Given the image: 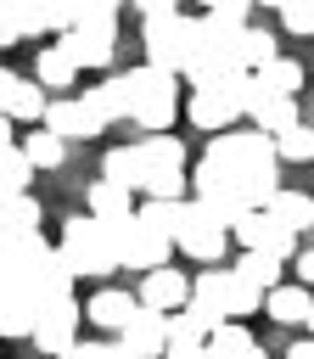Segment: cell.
I'll return each instance as SVG.
<instances>
[{
  "label": "cell",
  "instance_id": "cell-1",
  "mask_svg": "<svg viewBox=\"0 0 314 359\" xmlns=\"http://www.w3.org/2000/svg\"><path fill=\"white\" fill-rule=\"evenodd\" d=\"M280 157H275V135L264 129H224L207 140L202 163L191 168V196L202 208H213L224 224H235L247 208H264L280 185Z\"/></svg>",
  "mask_w": 314,
  "mask_h": 359
},
{
  "label": "cell",
  "instance_id": "cell-2",
  "mask_svg": "<svg viewBox=\"0 0 314 359\" xmlns=\"http://www.w3.org/2000/svg\"><path fill=\"white\" fill-rule=\"evenodd\" d=\"M241 28H247V22H230V17H219V11H202V17L191 22V62H185L191 90L207 84V79H219V73H235V67H241ZM241 73H247V67H241Z\"/></svg>",
  "mask_w": 314,
  "mask_h": 359
},
{
  "label": "cell",
  "instance_id": "cell-3",
  "mask_svg": "<svg viewBox=\"0 0 314 359\" xmlns=\"http://www.w3.org/2000/svg\"><path fill=\"white\" fill-rule=\"evenodd\" d=\"M123 79H129V123L146 135H168V123L179 112V79L163 67H146V62Z\"/></svg>",
  "mask_w": 314,
  "mask_h": 359
},
{
  "label": "cell",
  "instance_id": "cell-4",
  "mask_svg": "<svg viewBox=\"0 0 314 359\" xmlns=\"http://www.w3.org/2000/svg\"><path fill=\"white\" fill-rule=\"evenodd\" d=\"M56 252H62V264L73 269V280H84V275H112V269H118L112 230H107V219H90V213L62 224V241H56Z\"/></svg>",
  "mask_w": 314,
  "mask_h": 359
},
{
  "label": "cell",
  "instance_id": "cell-5",
  "mask_svg": "<svg viewBox=\"0 0 314 359\" xmlns=\"http://www.w3.org/2000/svg\"><path fill=\"white\" fill-rule=\"evenodd\" d=\"M191 297H196L219 325L264 309V292H258L252 280H241L235 269H202V275H191Z\"/></svg>",
  "mask_w": 314,
  "mask_h": 359
},
{
  "label": "cell",
  "instance_id": "cell-6",
  "mask_svg": "<svg viewBox=\"0 0 314 359\" xmlns=\"http://www.w3.org/2000/svg\"><path fill=\"white\" fill-rule=\"evenodd\" d=\"M140 151V191L146 196H185V140L179 135H146Z\"/></svg>",
  "mask_w": 314,
  "mask_h": 359
},
{
  "label": "cell",
  "instance_id": "cell-7",
  "mask_svg": "<svg viewBox=\"0 0 314 359\" xmlns=\"http://www.w3.org/2000/svg\"><path fill=\"white\" fill-rule=\"evenodd\" d=\"M191 22L196 17H185V11H157V17H146V28H140V45H146V67H163V73H185V62H191Z\"/></svg>",
  "mask_w": 314,
  "mask_h": 359
},
{
  "label": "cell",
  "instance_id": "cell-8",
  "mask_svg": "<svg viewBox=\"0 0 314 359\" xmlns=\"http://www.w3.org/2000/svg\"><path fill=\"white\" fill-rule=\"evenodd\" d=\"M107 230H112V247H118V269H163L168 252H174V241L157 236L151 224H140V213L107 219Z\"/></svg>",
  "mask_w": 314,
  "mask_h": 359
},
{
  "label": "cell",
  "instance_id": "cell-9",
  "mask_svg": "<svg viewBox=\"0 0 314 359\" xmlns=\"http://www.w3.org/2000/svg\"><path fill=\"white\" fill-rule=\"evenodd\" d=\"M224 241H230V224L213 213V208H202L196 196L185 202V224H179V236H174V247L185 252V258H196V264H219L224 258Z\"/></svg>",
  "mask_w": 314,
  "mask_h": 359
},
{
  "label": "cell",
  "instance_id": "cell-10",
  "mask_svg": "<svg viewBox=\"0 0 314 359\" xmlns=\"http://www.w3.org/2000/svg\"><path fill=\"white\" fill-rule=\"evenodd\" d=\"M78 320H84V303L78 297H56V303H39V325H34V348L45 359H62L73 342H78Z\"/></svg>",
  "mask_w": 314,
  "mask_h": 359
},
{
  "label": "cell",
  "instance_id": "cell-11",
  "mask_svg": "<svg viewBox=\"0 0 314 359\" xmlns=\"http://www.w3.org/2000/svg\"><path fill=\"white\" fill-rule=\"evenodd\" d=\"M56 45L78 62V67H107L112 50H118V17H101V22H73L67 34H56Z\"/></svg>",
  "mask_w": 314,
  "mask_h": 359
},
{
  "label": "cell",
  "instance_id": "cell-12",
  "mask_svg": "<svg viewBox=\"0 0 314 359\" xmlns=\"http://www.w3.org/2000/svg\"><path fill=\"white\" fill-rule=\"evenodd\" d=\"M230 236L247 247V252H275V258H297V236L275 219V213H264V208H247L235 224H230Z\"/></svg>",
  "mask_w": 314,
  "mask_h": 359
},
{
  "label": "cell",
  "instance_id": "cell-13",
  "mask_svg": "<svg viewBox=\"0 0 314 359\" xmlns=\"http://www.w3.org/2000/svg\"><path fill=\"white\" fill-rule=\"evenodd\" d=\"M50 135H62V140H90V135H101L107 123L84 107V95L73 101V95H56V101H45V118H39Z\"/></svg>",
  "mask_w": 314,
  "mask_h": 359
},
{
  "label": "cell",
  "instance_id": "cell-14",
  "mask_svg": "<svg viewBox=\"0 0 314 359\" xmlns=\"http://www.w3.org/2000/svg\"><path fill=\"white\" fill-rule=\"evenodd\" d=\"M118 342L135 353V359H163V348H168V314H157V309H135L129 314V325L118 331Z\"/></svg>",
  "mask_w": 314,
  "mask_h": 359
},
{
  "label": "cell",
  "instance_id": "cell-15",
  "mask_svg": "<svg viewBox=\"0 0 314 359\" xmlns=\"http://www.w3.org/2000/svg\"><path fill=\"white\" fill-rule=\"evenodd\" d=\"M247 118H252V129H264V135H286L292 123H303V112H297V95H275V90H264L258 79H252Z\"/></svg>",
  "mask_w": 314,
  "mask_h": 359
},
{
  "label": "cell",
  "instance_id": "cell-16",
  "mask_svg": "<svg viewBox=\"0 0 314 359\" xmlns=\"http://www.w3.org/2000/svg\"><path fill=\"white\" fill-rule=\"evenodd\" d=\"M140 303L146 309H157V314H174V309H185L191 303V275L185 269H146V280H140Z\"/></svg>",
  "mask_w": 314,
  "mask_h": 359
},
{
  "label": "cell",
  "instance_id": "cell-17",
  "mask_svg": "<svg viewBox=\"0 0 314 359\" xmlns=\"http://www.w3.org/2000/svg\"><path fill=\"white\" fill-rule=\"evenodd\" d=\"M185 118H191L196 129H207V135H224V129L241 118V107H230V95H224V90L202 84V90H191V101H185Z\"/></svg>",
  "mask_w": 314,
  "mask_h": 359
},
{
  "label": "cell",
  "instance_id": "cell-18",
  "mask_svg": "<svg viewBox=\"0 0 314 359\" xmlns=\"http://www.w3.org/2000/svg\"><path fill=\"white\" fill-rule=\"evenodd\" d=\"M34 325H39V297L22 280L0 286V337H34Z\"/></svg>",
  "mask_w": 314,
  "mask_h": 359
},
{
  "label": "cell",
  "instance_id": "cell-19",
  "mask_svg": "<svg viewBox=\"0 0 314 359\" xmlns=\"http://www.w3.org/2000/svg\"><path fill=\"white\" fill-rule=\"evenodd\" d=\"M84 107L101 118V123H129V79H101L95 90H84Z\"/></svg>",
  "mask_w": 314,
  "mask_h": 359
},
{
  "label": "cell",
  "instance_id": "cell-20",
  "mask_svg": "<svg viewBox=\"0 0 314 359\" xmlns=\"http://www.w3.org/2000/svg\"><path fill=\"white\" fill-rule=\"evenodd\" d=\"M264 213H275V219H280L292 236L314 230V196H308V191H286V185H280V191L264 202Z\"/></svg>",
  "mask_w": 314,
  "mask_h": 359
},
{
  "label": "cell",
  "instance_id": "cell-21",
  "mask_svg": "<svg viewBox=\"0 0 314 359\" xmlns=\"http://www.w3.org/2000/svg\"><path fill=\"white\" fill-rule=\"evenodd\" d=\"M17 236H39V202L28 191L0 196V241H17Z\"/></svg>",
  "mask_w": 314,
  "mask_h": 359
},
{
  "label": "cell",
  "instance_id": "cell-22",
  "mask_svg": "<svg viewBox=\"0 0 314 359\" xmlns=\"http://www.w3.org/2000/svg\"><path fill=\"white\" fill-rule=\"evenodd\" d=\"M207 353H213V359H264L258 337H252L241 320H224V325H213V337H207Z\"/></svg>",
  "mask_w": 314,
  "mask_h": 359
},
{
  "label": "cell",
  "instance_id": "cell-23",
  "mask_svg": "<svg viewBox=\"0 0 314 359\" xmlns=\"http://www.w3.org/2000/svg\"><path fill=\"white\" fill-rule=\"evenodd\" d=\"M264 309H269L275 325H303L308 309H314V292L308 286H275V292H264Z\"/></svg>",
  "mask_w": 314,
  "mask_h": 359
},
{
  "label": "cell",
  "instance_id": "cell-24",
  "mask_svg": "<svg viewBox=\"0 0 314 359\" xmlns=\"http://www.w3.org/2000/svg\"><path fill=\"white\" fill-rule=\"evenodd\" d=\"M135 309H140V303H135L129 292H112V286H107V292H95V297L84 303V314H90V325H101V331H123Z\"/></svg>",
  "mask_w": 314,
  "mask_h": 359
},
{
  "label": "cell",
  "instance_id": "cell-25",
  "mask_svg": "<svg viewBox=\"0 0 314 359\" xmlns=\"http://www.w3.org/2000/svg\"><path fill=\"white\" fill-rule=\"evenodd\" d=\"M22 28L28 34H67L73 28V0H22Z\"/></svg>",
  "mask_w": 314,
  "mask_h": 359
},
{
  "label": "cell",
  "instance_id": "cell-26",
  "mask_svg": "<svg viewBox=\"0 0 314 359\" xmlns=\"http://www.w3.org/2000/svg\"><path fill=\"white\" fill-rule=\"evenodd\" d=\"M34 79H39L45 90H73V79H78V62H73V56H67L62 45H39Z\"/></svg>",
  "mask_w": 314,
  "mask_h": 359
},
{
  "label": "cell",
  "instance_id": "cell-27",
  "mask_svg": "<svg viewBox=\"0 0 314 359\" xmlns=\"http://www.w3.org/2000/svg\"><path fill=\"white\" fill-rule=\"evenodd\" d=\"M230 269H235L241 280H252L258 292H275V286H280V269H286V258H275V252H247V247H241V258H235Z\"/></svg>",
  "mask_w": 314,
  "mask_h": 359
},
{
  "label": "cell",
  "instance_id": "cell-28",
  "mask_svg": "<svg viewBox=\"0 0 314 359\" xmlns=\"http://www.w3.org/2000/svg\"><path fill=\"white\" fill-rule=\"evenodd\" d=\"M129 185L118 180H90V219H129Z\"/></svg>",
  "mask_w": 314,
  "mask_h": 359
},
{
  "label": "cell",
  "instance_id": "cell-29",
  "mask_svg": "<svg viewBox=\"0 0 314 359\" xmlns=\"http://www.w3.org/2000/svg\"><path fill=\"white\" fill-rule=\"evenodd\" d=\"M140 224H151L157 236H179V224H185V196H146V208H140Z\"/></svg>",
  "mask_w": 314,
  "mask_h": 359
},
{
  "label": "cell",
  "instance_id": "cell-30",
  "mask_svg": "<svg viewBox=\"0 0 314 359\" xmlns=\"http://www.w3.org/2000/svg\"><path fill=\"white\" fill-rule=\"evenodd\" d=\"M275 56H280V39H275L269 28H252V22H247V28H241V67L258 73V67H269Z\"/></svg>",
  "mask_w": 314,
  "mask_h": 359
},
{
  "label": "cell",
  "instance_id": "cell-31",
  "mask_svg": "<svg viewBox=\"0 0 314 359\" xmlns=\"http://www.w3.org/2000/svg\"><path fill=\"white\" fill-rule=\"evenodd\" d=\"M6 118H11V123H39V118H45V84H39V79H17V95H11V107H6Z\"/></svg>",
  "mask_w": 314,
  "mask_h": 359
},
{
  "label": "cell",
  "instance_id": "cell-32",
  "mask_svg": "<svg viewBox=\"0 0 314 359\" xmlns=\"http://www.w3.org/2000/svg\"><path fill=\"white\" fill-rule=\"evenodd\" d=\"M252 79H258L264 90H275V95H297V90H303V67H297L292 56H275V62H269V67H258Z\"/></svg>",
  "mask_w": 314,
  "mask_h": 359
},
{
  "label": "cell",
  "instance_id": "cell-33",
  "mask_svg": "<svg viewBox=\"0 0 314 359\" xmlns=\"http://www.w3.org/2000/svg\"><path fill=\"white\" fill-rule=\"evenodd\" d=\"M22 151H28V163H34V168H56V163L67 157V140H62V135H50V129L39 123L34 135H22Z\"/></svg>",
  "mask_w": 314,
  "mask_h": 359
},
{
  "label": "cell",
  "instance_id": "cell-34",
  "mask_svg": "<svg viewBox=\"0 0 314 359\" xmlns=\"http://www.w3.org/2000/svg\"><path fill=\"white\" fill-rule=\"evenodd\" d=\"M101 180H118V185L140 191V151H135V146H112V151L101 157Z\"/></svg>",
  "mask_w": 314,
  "mask_h": 359
},
{
  "label": "cell",
  "instance_id": "cell-35",
  "mask_svg": "<svg viewBox=\"0 0 314 359\" xmlns=\"http://www.w3.org/2000/svg\"><path fill=\"white\" fill-rule=\"evenodd\" d=\"M28 180H34V163H28V151H22V146L0 151V196H17V191H28Z\"/></svg>",
  "mask_w": 314,
  "mask_h": 359
},
{
  "label": "cell",
  "instance_id": "cell-36",
  "mask_svg": "<svg viewBox=\"0 0 314 359\" xmlns=\"http://www.w3.org/2000/svg\"><path fill=\"white\" fill-rule=\"evenodd\" d=\"M275 157L280 163H308L314 157V123H292L286 135H275Z\"/></svg>",
  "mask_w": 314,
  "mask_h": 359
},
{
  "label": "cell",
  "instance_id": "cell-37",
  "mask_svg": "<svg viewBox=\"0 0 314 359\" xmlns=\"http://www.w3.org/2000/svg\"><path fill=\"white\" fill-rule=\"evenodd\" d=\"M280 28L286 34H314V0H286L280 6Z\"/></svg>",
  "mask_w": 314,
  "mask_h": 359
},
{
  "label": "cell",
  "instance_id": "cell-38",
  "mask_svg": "<svg viewBox=\"0 0 314 359\" xmlns=\"http://www.w3.org/2000/svg\"><path fill=\"white\" fill-rule=\"evenodd\" d=\"M22 34V0H0V45H17Z\"/></svg>",
  "mask_w": 314,
  "mask_h": 359
},
{
  "label": "cell",
  "instance_id": "cell-39",
  "mask_svg": "<svg viewBox=\"0 0 314 359\" xmlns=\"http://www.w3.org/2000/svg\"><path fill=\"white\" fill-rule=\"evenodd\" d=\"M123 0H73V22H101V17H118Z\"/></svg>",
  "mask_w": 314,
  "mask_h": 359
},
{
  "label": "cell",
  "instance_id": "cell-40",
  "mask_svg": "<svg viewBox=\"0 0 314 359\" xmlns=\"http://www.w3.org/2000/svg\"><path fill=\"white\" fill-rule=\"evenodd\" d=\"M202 11H219V17H230V22H247L252 0H202Z\"/></svg>",
  "mask_w": 314,
  "mask_h": 359
},
{
  "label": "cell",
  "instance_id": "cell-41",
  "mask_svg": "<svg viewBox=\"0 0 314 359\" xmlns=\"http://www.w3.org/2000/svg\"><path fill=\"white\" fill-rule=\"evenodd\" d=\"M163 359H213V353H207V342H202V348H191V342H168Z\"/></svg>",
  "mask_w": 314,
  "mask_h": 359
},
{
  "label": "cell",
  "instance_id": "cell-42",
  "mask_svg": "<svg viewBox=\"0 0 314 359\" xmlns=\"http://www.w3.org/2000/svg\"><path fill=\"white\" fill-rule=\"evenodd\" d=\"M11 95H17V73H11V67H0V112L11 107Z\"/></svg>",
  "mask_w": 314,
  "mask_h": 359
},
{
  "label": "cell",
  "instance_id": "cell-43",
  "mask_svg": "<svg viewBox=\"0 0 314 359\" xmlns=\"http://www.w3.org/2000/svg\"><path fill=\"white\" fill-rule=\"evenodd\" d=\"M140 17H157V11H179V0H135Z\"/></svg>",
  "mask_w": 314,
  "mask_h": 359
},
{
  "label": "cell",
  "instance_id": "cell-44",
  "mask_svg": "<svg viewBox=\"0 0 314 359\" xmlns=\"http://www.w3.org/2000/svg\"><path fill=\"white\" fill-rule=\"evenodd\" d=\"M95 359H135L123 342H95Z\"/></svg>",
  "mask_w": 314,
  "mask_h": 359
},
{
  "label": "cell",
  "instance_id": "cell-45",
  "mask_svg": "<svg viewBox=\"0 0 314 359\" xmlns=\"http://www.w3.org/2000/svg\"><path fill=\"white\" fill-rule=\"evenodd\" d=\"M292 264H297V275H303V286H314V247H308V252H297Z\"/></svg>",
  "mask_w": 314,
  "mask_h": 359
},
{
  "label": "cell",
  "instance_id": "cell-46",
  "mask_svg": "<svg viewBox=\"0 0 314 359\" xmlns=\"http://www.w3.org/2000/svg\"><path fill=\"white\" fill-rule=\"evenodd\" d=\"M11 146H17V123L0 112V151H11Z\"/></svg>",
  "mask_w": 314,
  "mask_h": 359
},
{
  "label": "cell",
  "instance_id": "cell-47",
  "mask_svg": "<svg viewBox=\"0 0 314 359\" xmlns=\"http://www.w3.org/2000/svg\"><path fill=\"white\" fill-rule=\"evenodd\" d=\"M286 359H314V337H303V342H292V348H286Z\"/></svg>",
  "mask_w": 314,
  "mask_h": 359
},
{
  "label": "cell",
  "instance_id": "cell-48",
  "mask_svg": "<svg viewBox=\"0 0 314 359\" xmlns=\"http://www.w3.org/2000/svg\"><path fill=\"white\" fill-rule=\"evenodd\" d=\"M62 359H95V342H73V348H67Z\"/></svg>",
  "mask_w": 314,
  "mask_h": 359
},
{
  "label": "cell",
  "instance_id": "cell-49",
  "mask_svg": "<svg viewBox=\"0 0 314 359\" xmlns=\"http://www.w3.org/2000/svg\"><path fill=\"white\" fill-rule=\"evenodd\" d=\"M252 6H275V11H280V6H286V0H252Z\"/></svg>",
  "mask_w": 314,
  "mask_h": 359
},
{
  "label": "cell",
  "instance_id": "cell-50",
  "mask_svg": "<svg viewBox=\"0 0 314 359\" xmlns=\"http://www.w3.org/2000/svg\"><path fill=\"white\" fill-rule=\"evenodd\" d=\"M303 325H308V331H314V309H308V320H303Z\"/></svg>",
  "mask_w": 314,
  "mask_h": 359
}]
</instances>
